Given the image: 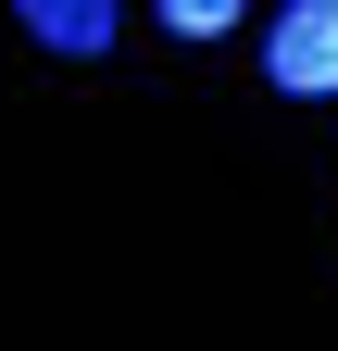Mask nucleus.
<instances>
[{
    "instance_id": "f257e3e1",
    "label": "nucleus",
    "mask_w": 338,
    "mask_h": 351,
    "mask_svg": "<svg viewBox=\"0 0 338 351\" xmlns=\"http://www.w3.org/2000/svg\"><path fill=\"white\" fill-rule=\"evenodd\" d=\"M263 75L288 88V101H326L338 88V0H288L276 38H263Z\"/></svg>"
},
{
    "instance_id": "f03ea898",
    "label": "nucleus",
    "mask_w": 338,
    "mask_h": 351,
    "mask_svg": "<svg viewBox=\"0 0 338 351\" xmlns=\"http://www.w3.org/2000/svg\"><path fill=\"white\" fill-rule=\"evenodd\" d=\"M25 38H51V51H113V13L101 0H25Z\"/></svg>"
}]
</instances>
